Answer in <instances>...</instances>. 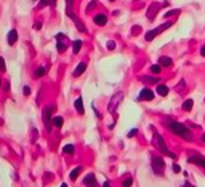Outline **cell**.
Returning <instances> with one entry per match:
<instances>
[{"label": "cell", "mask_w": 205, "mask_h": 187, "mask_svg": "<svg viewBox=\"0 0 205 187\" xmlns=\"http://www.w3.org/2000/svg\"><path fill=\"white\" fill-rule=\"evenodd\" d=\"M178 13H180V10H172V11H167V13H165V16H167V18H170V16L178 15Z\"/></svg>", "instance_id": "obj_27"}, {"label": "cell", "mask_w": 205, "mask_h": 187, "mask_svg": "<svg viewBox=\"0 0 205 187\" xmlns=\"http://www.w3.org/2000/svg\"><path fill=\"white\" fill-rule=\"evenodd\" d=\"M54 112V104H48L44 109V123H45V130L47 133H51V126H53V117L51 114Z\"/></svg>", "instance_id": "obj_3"}, {"label": "cell", "mask_w": 205, "mask_h": 187, "mask_svg": "<svg viewBox=\"0 0 205 187\" xmlns=\"http://www.w3.org/2000/svg\"><path fill=\"white\" fill-rule=\"evenodd\" d=\"M47 5H50V0H40V8H44V7H47Z\"/></svg>", "instance_id": "obj_29"}, {"label": "cell", "mask_w": 205, "mask_h": 187, "mask_svg": "<svg viewBox=\"0 0 205 187\" xmlns=\"http://www.w3.org/2000/svg\"><path fill=\"white\" fill-rule=\"evenodd\" d=\"M109 2H115V0H109Z\"/></svg>", "instance_id": "obj_40"}, {"label": "cell", "mask_w": 205, "mask_h": 187, "mask_svg": "<svg viewBox=\"0 0 205 187\" xmlns=\"http://www.w3.org/2000/svg\"><path fill=\"white\" fill-rule=\"evenodd\" d=\"M54 3H56V0H50V5L51 7H54Z\"/></svg>", "instance_id": "obj_37"}, {"label": "cell", "mask_w": 205, "mask_h": 187, "mask_svg": "<svg viewBox=\"0 0 205 187\" xmlns=\"http://www.w3.org/2000/svg\"><path fill=\"white\" fill-rule=\"evenodd\" d=\"M103 187H111V184H109V181H104V184H103Z\"/></svg>", "instance_id": "obj_36"}, {"label": "cell", "mask_w": 205, "mask_h": 187, "mask_svg": "<svg viewBox=\"0 0 205 187\" xmlns=\"http://www.w3.org/2000/svg\"><path fill=\"white\" fill-rule=\"evenodd\" d=\"M24 95H26V96L31 95V88H29V86H24Z\"/></svg>", "instance_id": "obj_32"}, {"label": "cell", "mask_w": 205, "mask_h": 187, "mask_svg": "<svg viewBox=\"0 0 205 187\" xmlns=\"http://www.w3.org/2000/svg\"><path fill=\"white\" fill-rule=\"evenodd\" d=\"M80 48H82V40H74V43H72V51L77 55V53L80 51Z\"/></svg>", "instance_id": "obj_22"}, {"label": "cell", "mask_w": 205, "mask_h": 187, "mask_svg": "<svg viewBox=\"0 0 205 187\" xmlns=\"http://www.w3.org/2000/svg\"><path fill=\"white\" fill-rule=\"evenodd\" d=\"M173 171H175V173H181V168H180V165H176V163H175V165H173Z\"/></svg>", "instance_id": "obj_31"}, {"label": "cell", "mask_w": 205, "mask_h": 187, "mask_svg": "<svg viewBox=\"0 0 205 187\" xmlns=\"http://www.w3.org/2000/svg\"><path fill=\"white\" fill-rule=\"evenodd\" d=\"M202 141H203V142H205V135H203V136H202Z\"/></svg>", "instance_id": "obj_39"}, {"label": "cell", "mask_w": 205, "mask_h": 187, "mask_svg": "<svg viewBox=\"0 0 205 187\" xmlns=\"http://www.w3.org/2000/svg\"><path fill=\"white\" fill-rule=\"evenodd\" d=\"M122 98H124V93H117V95L111 99V106H109V112H114L117 109V106H119V101H122Z\"/></svg>", "instance_id": "obj_10"}, {"label": "cell", "mask_w": 205, "mask_h": 187, "mask_svg": "<svg viewBox=\"0 0 205 187\" xmlns=\"http://www.w3.org/2000/svg\"><path fill=\"white\" fill-rule=\"evenodd\" d=\"M200 55H202V56H205V45H203V47H202V50H200Z\"/></svg>", "instance_id": "obj_35"}, {"label": "cell", "mask_w": 205, "mask_h": 187, "mask_svg": "<svg viewBox=\"0 0 205 187\" xmlns=\"http://www.w3.org/2000/svg\"><path fill=\"white\" fill-rule=\"evenodd\" d=\"M159 64L162 66V67H170V66L173 64V59L168 58V56H160L159 58Z\"/></svg>", "instance_id": "obj_13"}, {"label": "cell", "mask_w": 205, "mask_h": 187, "mask_svg": "<svg viewBox=\"0 0 205 187\" xmlns=\"http://www.w3.org/2000/svg\"><path fill=\"white\" fill-rule=\"evenodd\" d=\"M67 47H69V38H67L64 34H58L56 35V48L59 53H64L67 50Z\"/></svg>", "instance_id": "obj_6"}, {"label": "cell", "mask_w": 205, "mask_h": 187, "mask_svg": "<svg viewBox=\"0 0 205 187\" xmlns=\"http://www.w3.org/2000/svg\"><path fill=\"white\" fill-rule=\"evenodd\" d=\"M74 150H75V149H74L72 144H67V145H64V147H63V152H64L66 155H72Z\"/></svg>", "instance_id": "obj_21"}, {"label": "cell", "mask_w": 205, "mask_h": 187, "mask_svg": "<svg viewBox=\"0 0 205 187\" xmlns=\"http://www.w3.org/2000/svg\"><path fill=\"white\" fill-rule=\"evenodd\" d=\"M152 144L156 145V147L160 150V154H163V155H167V157H172V158H175L176 155L167 147V144H165V141H163V138L159 135V133H154V136H152Z\"/></svg>", "instance_id": "obj_2"}, {"label": "cell", "mask_w": 205, "mask_h": 187, "mask_svg": "<svg viewBox=\"0 0 205 187\" xmlns=\"http://www.w3.org/2000/svg\"><path fill=\"white\" fill-rule=\"evenodd\" d=\"M74 106H75V111H77L80 115H84L85 109H84V101H82V98H77L75 102H74Z\"/></svg>", "instance_id": "obj_15"}, {"label": "cell", "mask_w": 205, "mask_h": 187, "mask_svg": "<svg viewBox=\"0 0 205 187\" xmlns=\"http://www.w3.org/2000/svg\"><path fill=\"white\" fill-rule=\"evenodd\" d=\"M85 71H87V62H84V61L79 62V64H77V67H75V71H74V77H80Z\"/></svg>", "instance_id": "obj_12"}, {"label": "cell", "mask_w": 205, "mask_h": 187, "mask_svg": "<svg viewBox=\"0 0 205 187\" xmlns=\"http://www.w3.org/2000/svg\"><path fill=\"white\" fill-rule=\"evenodd\" d=\"M63 123H64L63 117H59V115H54V117H53V126L61 128V126H63Z\"/></svg>", "instance_id": "obj_20"}, {"label": "cell", "mask_w": 205, "mask_h": 187, "mask_svg": "<svg viewBox=\"0 0 205 187\" xmlns=\"http://www.w3.org/2000/svg\"><path fill=\"white\" fill-rule=\"evenodd\" d=\"M93 22L98 24V26H104L107 22V16L106 15H96V16L93 18Z\"/></svg>", "instance_id": "obj_14"}, {"label": "cell", "mask_w": 205, "mask_h": 187, "mask_svg": "<svg viewBox=\"0 0 205 187\" xmlns=\"http://www.w3.org/2000/svg\"><path fill=\"white\" fill-rule=\"evenodd\" d=\"M114 47H115V43H114V42H109V43H107V48H111V50H112Z\"/></svg>", "instance_id": "obj_33"}, {"label": "cell", "mask_w": 205, "mask_h": 187, "mask_svg": "<svg viewBox=\"0 0 205 187\" xmlns=\"http://www.w3.org/2000/svg\"><path fill=\"white\" fill-rule=\"evenodd\" d=\"M80 171H82V166H75L72 171H71V175H69V178H71V181H75L77 178H79V175H80Z\"/></svg>", "instance_id": "obj_18"}, {"label": "cell", "mask_w": 205, "mask_h": 187, "mask_svg": "<svg viewBox=\"0 0 205 187\" xmlns=\"http://www.w3.org/2000/svg\"><path fill=\"white\" fill-rule=\"evenodd\" d=\"M59 187H67V184H66V182H63V184H61Z\"/></svg>", "instance_id": "obj_38"}, {"label": "cell", "mask_w": 205, "mask_h": 187, "mask_svg": "<svg viewBox=\"0 0 205 187\" xmlns=\"http://www.w3.org/2000/svg\"><path fill=\"white\" fill-rule=\"evenodd\" d=\"M138 99H140V101H152V99H154V93H152V90L149 88V86L143 88L141 93H140V96H138Z\"/></svg>", "instance_id": "obj_7"}, {"label": "cell", "mask_w": 205, "mask_h": 187, "mask_svg": "<svg viewBox=\"0 0 205 187\" xmlns=\"http://www.w3.org/2000/svg\"><path fill=\"white\" fill-rule=\"evenodd\" d=\"M192 104H194V101H192V99H187V101H184V104H183V109H184L186 112H189L191 109H192Z\"/></svg>", "instance_id": "obj_23"}, {"label": "cell", "mask_w": 205, "mask_h": 187, "mask_svg": "<svg viewBox=\"0 0 205 187\" xmlns=\"http://www.w3.org/2000/svg\"><path fill=\"white\" fill-rule=\"evenodd\" d=\"M7 40H8V45H15L16 40H18V31L16 29H11L7 35Z\"/></svg>", "instance_id": "obj_11"}, {"label": "cell", "mask_w": 205, "mask_h": 187, "mask_svg": "<svg viewBox=\"0 0 205 187\" xmlns=\"http://www.w3.org/2000/svg\"><path fill=\"white\" fill-rule=\"evenodd\" d=\"M136 133H138V130H136V128H133V130H131V131L128 133V138H133V136L136 135Z\"/></svg>", "instance_id": "obj_30"}, {"label": "cell", "mask_w": 205, "mask_h": 187, "mask_svg": "<svg viewBox=\"0 0 205 187\" xmlns=\"http://www.w3.org/2000/svg\"><path fill=\"white\" fill-rule=\"evenodd\" d=\"M133 184V179L130 178V176H127L125 179H124V182H122V185H124V187H130Z\"/></svg>", "instance_id": "obj_25"}, {"label": "cell", "mask_w": 205, "mask_h": 187, "mask_svg": "<svg viewBox=\"0 0 205 187\" xmlns=\"http://www.w3.org/2000/svg\"><path fill=\"white\" fill-rule=\"evenodd\" d=\"M7 71V67H5V59L0 56V72H5Z\"/></svg>", "instance_id": "obj_26"}, {"label": "cell", "mask_w": 205, "mask_h": 187, "mask_svg": "<svg viewBox=\"0 0 205 187\" xmlns=\"http://www.w3.org/2000/svg\"><path fill=\"white\" fill-rule=\"evenodd\" d=\"M160 69H162V66H160V64H154V66H151V72H152V74H160Z\"/></svg>", "instance_id": "obj_24"}, {"label": "cell", "mask_w": 205, "mask_h": 187, "mask_svg": "<svg viewBox=\"0 0 205 187\" xmlns=\"http://www.w3.org/2000/svg\"><path fill=\"white\" fill-rule=\"evenodd\" d=\"M183 187H194V185H192V184H189V182H187V181H186V182H184V184H183Z\"/></svg>", "instance_id": "obj_34"}, {"label": "cell", "mask_w": 205, "mask_h": 187, "mask_svg": "<svg viewBox=\"0 0 205 187\" xmlns=\"http://www.w3.org/2000/svg\"><path fill=\"white\" fill-rule=\"evenodd\" d=\"M172 26V21H167V22H163V24H160L157 29H152V31H149V32H146V35H144V38L147 40V42H151V40H154L159 34H162L163 31H167L168 27Z\"/></svg>", "instance_id": "obj_5"}, {"label": "cell", "mask_w": 205, "mask_h": 187, "mask_svg": "<svg viewBox=\"0 0 205 187\" xmlns=\"http://www.w3.org/2000/svg\"><path fill=\"white\" fill-rule=\"evenodd\" d=\"M151 165H152V171L156 173L157 176H162L163 171H165V162H163V158L159 157V155H152L151 158Z\"/></svg>", "instance_id": "obj_4"}, {"label": "cell", "mask_w": 205, "mask_h": 187, "mask_svg": "<svg viewBox=\"0 0 205 187\" xmlns=\"http://www.w3.org/2000/svg\"><path fill=\"white\" fill-rule=\"evenodd\" d=\"M95 5H96V0H91V3L88 5V8H87V13H90L93 8H95Z\"/></svg>", "instance_id": "obj_28"}, {"label": "cell", "mask_w": 205, "mask_h": 187, "mask_svg": "<svg viewBox=\"0 0 205 187\" xmlns=\"http://www.w3.org/2000/svg\"><path fill=\"white\" fill-rule=\"evenodd\" d=\"M84 184H85V187H98L96 178H95L93 173H88V175L84 178Z\"/></svg>", "instance_id": "obj_9"}, {"label": "cell", "mask_w": 205, "mask_h": 187, "mask_svg": "<svg viewBox=\"0 0 205 187\" xmlns=\"http://www.w3.org/2000/svg\"><path fill=\"white\" fill-rule=\"evenodd\" d=\"M159 10H160V3H157V2L151 3V7L147 8V13H146V15H147V19L152 21V19L156 18V13H157Z\"/></svg>", "instance_id": "obj_8"}, {"label": "cell", "mask_w": 205, "mask_h": 187, "mask_svg": "<svg viewBox=\"0 0 205 187\" xmlns=\"http://www.w3.org/2000/svg\"><path fill=\"white\" fill-rule=\"evenodd\" d=\"M189 162H191V163H196V165H199L200 168L205 170V158H202V157H191Z\"/></svg>", "instance_id": "obj_16"}, {"label": "cell", "mask_w": 205, "mask_h": 187, "mask_svg": "<svg viewBox=\"0 0 205 187\" xmlns=\"http://www.w3.org/2000/svg\"><path fill=\"white\" fill-rule=\"evenodd\" d=\"M156 91H157V95L159 96H167L168 95V86H165V85H157V88H156Z\"/></svg>", "instance_id": "obj_17"}, {"label": "cell", "mask_w": 205, "mask_h": 187, "mask_svg": "<svg viewBox=\"0 0 205 187\" xmlns=\"http://www.w3.org/2000/svg\"><path fill=\"white\" fill-rule=\"evenodd\" d=\"M45 74H47V67H45V66H40V67H37V69H35V72H34V75H35L37 78L44 77Z\"/></svg>", "instance_id": "obj_19"}, {"label": "cell", "mask_w": 205, "mask_h": 187, "mask_svg": "<svg viewBox=\"0 0 205 187\" xmlns=\"http://www.w3.org/2000/svg\"><path fill=\"white\" fill-rule=\"evenodd\" d=\"M168 130L173 133V135L180 136L186 141H191L192 139V133H191V130L187 126H184L183 123H178V122H168Z\"/></svg>", "instance_id": "obj_1"}]
</instances>
